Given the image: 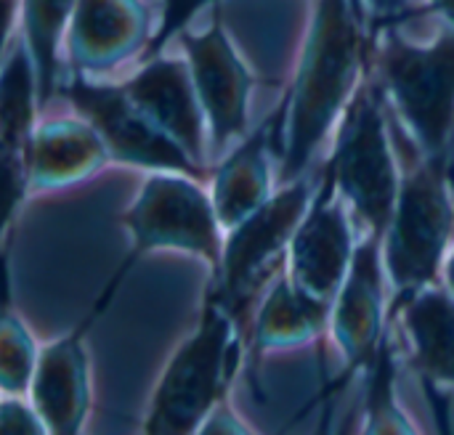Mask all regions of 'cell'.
Returning <instances> with one entry per match:
<instances>
[{
  "instance_id": "4316f807",
  "label": "cell",
  "mask_w": 454,
  "mask_h": 435,
  "mask_svg": "<svg viewBox=\"0 0 454 435\" xmlns=\"http://www.w3.org/2000/svg\"><path fill=\"white\" fill-rule=\"evenodd\" d=\"M444 287L454 295V247L450 258H447V263H444Z\"/></svg>"
},
{
  "instance_id": "484cf974",
  "label": "cell",
  "mask_w": 454,
  "mask_h": 435,
  "mask_svg": "<svg viewBox=\"0 0 454 435\" xmlns=\"http://www.w3.org/2000/svg\"><path fill=\"white\" fill-rule=\"evenodd\" d=\"M428 3H431V8L442 11V13L450 19V24L454 27V0H428Z\"/></svg>"
},
{
  "instance_id": "7a4b0ae2",
  "label": "cell",
  "mask_w": 454,
  "mask_h": 435,
  "mask_svg": "<svg viewBox=\"0 0 454 435\" xmlns=\"http://www.w3.org/2000/svg\"><path fill=\"white\" fill-rule=\"evenodd\" d=\"M237 324L239 319L207 292L197 330L176 348L154 388L146 433H200L205 417L226 399L239 353Z\"/></svg>"
},
{
  "instance_id": "44dd1931",
  "label": "cell",
  "mask_w": 454,
  "mask_h": 435,
  "mask_svg": "<svg viewBox=\"0 0 454 435\" xmlns=\"http://www.w3.org/2000/svg\"><path fill=\"white\" fill-rule=\"evenodd\" d=\"M364 393V433H415V425L402 412L394 391V351L383 338L375 359L370 361Z\"/></svg>"
},
{
  "instance_id": "603a6c76",
  "label": "cell",
  "mask_w": 454,
  "mask_h": 435,
  "mask_svg": "<svg viewBox=\"0 0 454 435\" xmlns=\"http://www.w3.org/2000/svg\"><path fill=\"white\" fill-rule=\"evenodd\" d=\"M0 433L13 435V433H48V425L43 423L40 412L35 409L32 401H24L21 396L13 393H3L0 401Z\"/></svg>"
},
{
  "instance_id": "8992f818",
  "label": "cell",
  "mask_w": 454,
  "mask_h": 435,
  "mask_svg": "<svg viewBox=\"0 0 454 435\" xmlns=\"http://www.w3.org/2000/svg\"><path fill=\"white\" fill-rule=\"evenodd\" d=\"M122 226L133 239L136 260L154 250H178L202 258L213 274L223 258V226L213 197L202 191L197 178L184 173H154L122 215ZM125 260V266H128Z\"/></svg>"
},
{
  "instance_id": "5bb4252c",
  "label": "cell",
  "mask_w": 454,
  "mask_h": 435,
  "mask_svg": "<svg viewBox=\"0 0 454 435\" xmlns=\"http://www.w3.org/2000/svg\"><path fill=\"white\" fill-rule=\"evenodd\" d=\"M101 133L85 117L51 120L35 128L27 146L29 189L53 191L80 183L109 162Z\"/></svg>"
},
{
  "instance_id": "52a82bcc",
  "label": "cell",
  "mask_w": 454,
  "mask_h": 435,
  "mask_svg": "<svg viewBox=\"0 0 454 435\" xmlns=\"http://www.w3.org/2000/svg\"><path fill=\"white\" fill-rule=\"evenodd\" d=\"M311 189L314 183L306 175L282 183L263 207L229 229L223 258L207 292H213L237 319H242L250 298L274 274L277 263L287 258L290 242L314 199Z\"/></svg>"
},
{
  "instance_id": "cb8c5ba5",
  "label": "cell",
  "mask_w": 454,
  "mask_h": 435,
  "mask_svg": "<svg viewBox=\"0 0 454 435\" xmlns=\"http://www.w3.org/2000/svg\"><path fill=\"white\" fill-rule=\"evenodd\" d=\"M200 433H250V428L229 409V404H226V399H223V401L205 417Z\"/></svg>"
},
{
  "instance_id": "9a60e30c",
  "label": "cell",
  "mask_w": 454,
  "mask_h": 435,
  "mask_svg": "<svg viewBox=\"0 0 454 435\" xmlns=\"http://www.w3.org/2000/svg\"><path fill=\"white\" fill-rule=\"evenodd\" d=\"M146 37L138 0H77L67 45L80 72H106L125 61Z\"/></svg>"
},
{
  "instance_id": "7402d4cb",
  "label": "cell",
  "mask_w": 454,
  "mask_h": 435,
  "mask_svg": "<svg viewBox=\"0 0 454 435\" xmlns=\"http://www.w3.org/2000/svg\"><path fill=\"white\" fill-rule=\"evenodd\" d=\"M37 359H40V351L27 324L11 308H5L3 322H0V388L3 393L21 396L24 391H29L32 375L37 369Z\"/></svg>"
},
{
  "instance_id": "d4e9b609",
  "label": "cell",
  "mask_w": 454,
  "mask_h": 435,
  "mask_svg": "<svg viewBox=\"0 0 454 435\" xmlns=\"http://www.w3.org/2000/svg\"><path fill=\"white\" fill-rule=\"evenodd\" d=\"M370 5H372L380 16H391V13H399L402 8H407L410 0H370Z\"/></svg>"
},
{
  "instance_id": "5b68a950",
  "label": "cell",
  "mask_w": 454,
  "mask_h": 435,
  "mask_svg": "<svg viewBox=\"0 0 454 435\" xmlns=\"http://www.w3.org/2000/svg\"><path fill=\"white\" fill-rule=\"evenodd\" d=\"M378 77L423 157H447L454 130V27L434 45H412L388 32L378 50Z\"/></svg>"
},
{
  "instance_id": "7c38bea8",
  "label": "cell",
  "mask_w": 454,
  "mask_h": 435,
  "mask_svg": "<svg viewBox=\"0 0 454 435\" xmlns=\"http://www.w3.org/2000/svg\"><path fill=\"white\" fill-rule=\"evenodd\" d=\"M122 88L160 130H165L194 162L202 165L207 117L186 56H154L128 82H122Z\"/></svg>"
},
{
  "instance_id": "4fadbf2b",
  "label": "cell",
  "mask_w": 454,
  "mask_h": 435,
  "mask_svg": "<svg viewBox=\"0 0 454 435\" xmlns=\"http://www.w3.org/2000/svg\"><path fill=\"white\" fill-rule=\"evenodd\" d=\"M88 322L40 351L37 369L29 383V401L48 425V433H77L88 417L90 369L82 346Z\"/></svg>"
},
{
  "instance_id": "9c48e42d",
  "label": "cell",
  "mask_w": 454,
  "mask_h": 435,
  "mask_svg": "<svg viewBox=\"0 0 454 435\" xmlns=\"http://www.w3.org/2000/svg\"><path fill=\"white\" fill-rule=\"evenodd\" d=\"M340 199L335 175L325 167L322 186L287 250V274L293 282L325 300H335L356 252L354 231Z\"/></svg>"
},
{
  "instance_id": "e0dca14e",
  "label": "cell",
  "mask_w": 454,
  "mask_h": 435,
  "mask_svg": "<svg viewBox=\"0 0 454 435\" xmlns=\"http://www.w3.org/2000/svg\"><path fill=\"white\" fill-rule=\"evenodd\" d=\"M330 319H333V300H325L303 290L301 284L293 282L290 274H279L271 282L255 314L253 346L258 353H263L271 348L309 343L327 327Z\"/></svg>"
},
{
  "instance_id": "d6986e66",
  "label": "cell",
  "mask_w": 454,
  "mask_h": 435,
  "mask_svg": "<svg viewBox=\"0 0 454 435\" xmlns=\"http://www.w3.org/2000/svg\"><path fill=\"white\" fill-rule=\"evenodd\" d=\"M40 106L37 69L27 45L8 53L0 80V154L3 159L27 162V146L35 133Z\"/></svg>"
},
{
  "instance_id": "277c9868",
  "label": "cell",
  "mask_w": 454,
  "mask_h": 435,
  "mask_svg": "<svg viewBox=\"0 0 454 435\" xmlns=\"http://www.w3.org/2000/svg\"><path fill=\"white\" fill-rule=\"evenodd\" d=\"M327 167L335 175L340 197L364 221L367 234L383 237L399 199L402 178L388 141L383 96L372 77L356 85Z\"/></svg>"
},
{
  "instance_id": "6da1fadb",
  "label": "cell",
  "mask_w": 454,
  "mask_h": 435,
  "mask_svg": "<svg viewBox=\"0 0 454 435\" xmlns=\"http://www.w3.org/2000/svg\"><path fill=\"white\" fill-rule=\"evenodd\" d=\"M364 56V32L354 0H319L287 96L282 183L306 175L311 157L346 112Z\"/></svg>"
},
{
  "instance_id": "8fae6325",
  "label": "cell",
  "mask_w": 454,
  "mask_h": 435,
  "mask_svg": "<svg viewBox=\"0 0 454 435\" xmlns=\"http://www.w3.org/2000/svg\"><path fill=\"white\" fill-rule=\"evenodd\" d=\"M383 237L367 234L356 245L351 268L333 300V332L351 369L370 367L386 338Z\"/></svg>"
},
{
  "instance_id": "30bf717a",
  "label": "cell",
  "mask_w": 454,
  "mask_h": 435,
  "mask_svg": "<svg viewBox=\"0 0 454 435\" xmlns=\"http://www.w3.org/2000/svg\"><path fill=\"white\" fill-rule=\"evenodd\" d=\"M184 56L192 66L213 146L223 149L229 141L245 136L253 74L218 19L205 32H184Z\"/></svg>"
},
{
  "instance_id": "ffe728a7",
  "label": "cell",
  "mask_w": 454,
  "mask_h": 435,
  "mask_svg": "<svg viewBox=\"0 0 454 435\" xmlns=\"http://www.w3.org/2000/svg\"><path fill=\"white\" fill-rule=\"evenodd\" d=\"M77 0H21L24 45L32 53L37 69L40 104H48L56 90L59 45L64 29H69Z\"/></svg>"
},
{
  "instance_id": "2e32d148",
  "label": "cell",
  "mask_w": 454,
  "mask_h": 435,
  "mask_svg": "<svg viewBox=\"0 0 454 435\" xmlns=\"http://www.w3.org/2000/svg\"><path fill=\"white\" fill-rule=\"evenodd\" d=\"M415 369L434 383L454 385V295L431 284L415 292L399 311Z\"/></svg>"
},
{
  "instance_id": "3957f363",
  "label": "cell",
  "mask_w": 454,
  "mask_h": 435,
  "mask_svg": "<svg viewBox=\"0 0 454 435\" xmlns=\"http://www.w3.org/2000/svg\"><path fill=\"white\" fill-rule=\"evenodd\" d=\"M454 237V199L447 157H423L402 178L391 223L383 234V263L394 287L391 316L420 292L436 284L450 258Z\"/></svg>"
},
{
  "instance_id": "ba28073f",
  "label": "cell",
  "mask_w": 454,
  "mask_h": 435,
  "mask_svg": "<svg viewBox=\"0 0 454 435\" xmlns=\"http://www.w3.org/2000/svg\"><path fill=\"white\" fill-rule=\"evenodd\" d=\"M61 96L101 133L114 162L154 173H184L192 178L205 175L202 165L194 162L165 130H160L122 85L72 80Z\"/></svg>"
},
{
  "instance_id": "ac0fdd59",
  "label": "cell",
  "mask_w": 454,
  "mask_h": 435,
  "mask_svg": "<svg viewBox=\"0 0 454 435\" xmlns=\"http://www.w3.org/2000/svg\"><path fill=\"white\" fill-rule=\"evenodd\" d=\"M266 144H269V128H258L215 170L210 197L218 221L226 231L239 226L245 218H250L274 194Z\"/></svg>"
}]
</instances>
